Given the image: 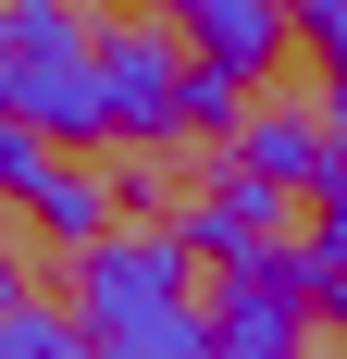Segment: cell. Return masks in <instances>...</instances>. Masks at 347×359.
Returning <instances> with one entry per match:
<instances>
[{"label":"cell","instance_id":"52a82bcc","mask_svg":"<svg viewBox=\"0 0 347 359\" xmlns=\"http://www.w3.org/2000/svg\"><path fill=\"white\" fill-rule=\"evenodd\" d=\"M100 359H223V323H211L199 297H162V310H124V323L87 334Z\"/></svg>","mask_w":347,"mask_h":359},{"label":"cell","instance_id":"7c38bea8","mask_svg":"<svg viewBox=\"0 0 347 359\" xmlns=\"http://www.w3.org/2000/svg\"><path fill=\"white\" fill-rule=\"evenodd\" d=\"M285 13H310V0H285Z\"/></svg>","mask_w":347,"mask_h":359},{"label":"cell","instance_id":"3957f363","mask_svg":"<svg viewBox=\"0 0 347 359\" xmlns=\"http://www.w3.org/2000/svg\"><path fill=\"white\" fill-rule=\"evenodd\" d=\"M285 211H298V186H273V174H248V161H236V174L211 186L174 236H186L211 273H248V260H273V248H285Z\"/></svg>","mask_w":347,"mask_h":359},{"label":"cell","instance_id":"5b68a950","mask_svg":"<svg viewBox=\"0 0 347 359\" xmlns=\"http://www.w3.org/2000/svg\"><path fill=\"white\" fill-rule=\"evenodd\" d=\"M0 174H13V198H25V211L50 223L63 248L112 236V223H100V174H74V161H50V137H37V124H13V137H0Z\"/></svg>","mask_w":347,"mask_h":359},{"label":"cell","instance_id":"9c48e42d","mask_svg":"<svg viewBox=\"0 0 347 359\" xmlns=\"http://www.w3.org/2000/svg\"><path fill=\"white\" fill-rule=\"evenodd\" d=\"M322 260H347V149H335V186H322Z\"/></svg>","mask_w":347,"mask_h":359},{"label":"cell","instance_id":"30bf717a","mask_svg":"<svg viewBox=\"0 0 347 359\" xmlns=\"http://www.w3.org/2000/svg\"><path fill=\"white\" fill-rule=\"evenodd\" d=\"M310 310H322V323L347 334V260H322V285H310Z\"/></svg>","mask_w":347,"mask_h":359},{"label":"cell","instance_id":"277c9868","mask_svg":"<svg viewBox=\"0 0 347 359\" xmlns=\"http://www.w3.org/2000/svg\"><path fill=\"white\" fill-rule=\"evenodd\" d=\"M335 149H347V124L310 111V100H261V111L236 124V161L273 174V186H335Z\"/></svg>","mask_w":347,"mask_h":359},{"label":"cell","instance_id":"6da1fadb","mask_svg":"<svg viewBox=\"0 0 347 359\" xmlns=\"http://www.w3.org/2000/svg\"><path fill=\"white\" fill-rule=\"evenodd\" d=\"M186 50L100 0H0V100L37 137H186Z\"/></svg>","mask_w":347,"mask_h":359},{"label":"cell","instance_id":"8992f818","mask_svg":"<svg viewBox=\"0 0 347 359\" xmlns=\"http://www.w3.org/2000/svg\"><path fill=\"white\" fill-rule=\"evenodd\" d=\"M285 25H298L285 0H199V13H186V37H199V62L223 74V87H261L273 50H285Z\"/></svg>","mask_w":347,"mask_h":359},{"label":"cell","instance_id":"8fae6325","mask_svg":"<svg viewBox=\"0 0 347 359\" xmlns=\"http://www.w3.org/2000/svg\"><path fill=\"white\" fill-rule=\"evenodd\" d=\"M162 13H199V0H162Z\"/></svg>","mask_w":347,"mask_h":359},{"label":"cell","instance_id":"ba28073f","mask_svg":"<svg viewBox=\"0 0 347 359\" xmlns=\"http://www.w3.org/2000/svg\"><path fill=\"white\" fill-rule=\"evenodd\" d=\"M0 359H100V347H87V323H74V310H50V297H37V273H13V310H0Z\"/></svg>","mask_w":347,"mask_h":359},{"label":"cell","instance_id":"7a4b0ae2","mask_svg":"<svg viewBox=\"0 0 347 359\" xmlns=\"http://www.w3.org/2000/svg\"><path fill=\"white\" fill-rule=\"evenodd\" d=\"M162 297H199V248H186V236L124 223V236H87V248H74V323L87 334L124 323V310H162Z\"/></svg>","mask_w":347,"mask_h":359}]
</instances>
